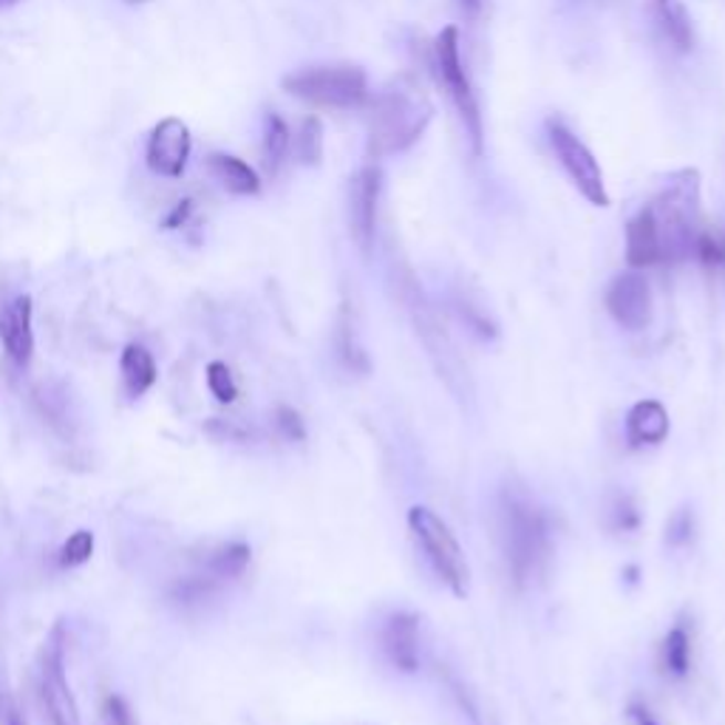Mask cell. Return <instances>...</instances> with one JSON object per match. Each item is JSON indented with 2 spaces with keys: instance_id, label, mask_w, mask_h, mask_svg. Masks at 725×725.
Masks as SVG:
<instances>
[{
  "instance_id": "cell-1",
  "label": "cell",
  "mask_w": 725,
  "mask_h": 725,
  "mask_svg": "<svg viewBox=\"0 0 725 725\" xmlns=\"http://www.w3.org/2000/svg\"><path fill=\"white\" fill-rule=\"evenodd\" d=\"M431 116H434V105L428 103L423 89L417 83H408V80H397L372 105L369 156L380 159V156L400 154V151L411 148L425 134Z\"/></svg>"
},
{
  "instance_id": "cell-2",
  "label": "cell",
  "mask_w": 725,
  "mask_h": 725,
  "mask_svg": "<svg viewBox=\"0 0 725 725\" xmlns=\"http://www.w3.org/2000/svg\"><path fill=\"white\" fill-rule=\"evenodd\" d=\"M661 245V263L683 261L694 252L700 236V176L697 170H677L669 176L657 199L646 205Z\"/></svg>"
},
{
  "instance_id": "cell-3",
  "label": "cell",
  "mask_w": 725,
  "mask_h": 725,
  "mask_svg": "<svg viewBox=\"0 0 725 725\" xmlns=\"http://www.w3.org/2000/svg\"><path fill=\"white\" fill-rule=\"evenodd\" d=\"M501 545L516 584H527L545 567L550 556V525L530 496L505 490L501 496Z\"/></svg>"
},
{
  "instance_id": "cell-4",
  "label": "cell",
  "mask_w": 725,
  "mask_h": 725,
  "mask_svg": "<svg viewBox=\"0 0 725 725\" xmlns=\"http://www.w3.org/2000/svg\"><path fill=\"white\" fill-rule=\"evenodd\" d=\"M281 85L318 108L352 111L369 100V74L360 65H309L287 74Z\"/></svg>"
},
{
  "instance_id": "cell-5",
  "label": "cell",
  "mask_w": 725,
  "mask_h": 725,
  "mask_svg": "<svg viewBox=\"0 0 725 725\" xmlns=\"http://www.w3.org/2000/svg\"><path fill=\"white\" fill-rule=\"evenodd\" d=\"M408 527L414 539L420 541V547H423L428 565L434 567V572L439 576V581H443L456 598L468 595L470 567L468 559H465V550L459 547L454 530L448 527V521L439 519L428 507L417 505L408 510Z\"/></svg>"
},
{
  "instance_id": "cell-6",
  "label": "cell",
  "mask_w": 725,
  "mask_h": 725,
  "mask_svg": "<svg viewBox=\"0 0 725 725\" xmlns=\"http://www.w3.org/2000/svg\"><path fill=\"white\" fill-rule=\"evenodd\" d=\"M434 71H437L439 83H443L445 94L450 96L456 114L463 120L465 134L470 139V148L474 154H481V142H485V134H481V114L479 103H476L474 85L468 80V71L463 65V52H459V29L445 27L443 32L434 40Z\"/></svg>"
},
{
  "instance_id": "cell-7",
  "label": "cell",
  "mask_w": 725,
  "mask_h": 725,
  "mask_svg": "<svg viewBox=\"0 0 725 725\" xmlns=\"http://www.w3.org/2000/svg\"><path fill=\"white\" fill-rule=\"evenodd\" d=\"M38 692L49 725H83L77 697L65 677V630L54 623L38 657Z\"/></svg>"
},
{
  "instance_id": "cell-8",
  "label": "cell",
  "mask_w": 725,
  "mask_h": 725,
  "mask_svg": "<svg viewBox=\"0 0 725 725\" xmlns=\"http://www.w3.org/2000/svg\"><path fill=\"white\" fill-rule=\"evenodd\" d=\"M547 139H550L556 159L565 167V174L570 176L578 193L590 205L610 207V193H607V185H603V170L598 165L595 154L587 148L584 142L578 139L561 120H547Z\"/></svg>"
},
{
  "instance_id": "cell-9",
  "label": "cell",
  "mask_w": 725,
  "mask_h": 725,
  "mask_svg": "<svg viewBox=\"0 0 725 725\" xmlns=\"http://www.w3.org/2000/svg\"><path fill=\"white\" fill-rule=\"evenodd\" d=\"M193 154V134L185 120L179 116H165L154 125L145 145V165L151 174L165 176V179H179L187 170V162Z\"/></svg>"
},
{
  "instance_id": "cell-10",
  "label": "cell",
  "mask_w": 725,
  "mask_h": 725,
  "mask_svg": "<svg viewBox=\"0 0 725 725\" xmlns=\"http://www.w3.org/2000/svg\"><path fill=\"white\" fill-rule=\"evenodd\" d=\"M607 312L618 327L641 332L652 321V289L641 272H621L607 289Z\"/></svg>"
},
{
  "instance_id": "cell-11",
  "label": "cell",
  "mask_w": 725,
  "mask_h": 725,
  "mask_svg": "<svg viewBox=\"0 0 725 725\" xmlns=\"http://www.w3.org/2000/svg\"><path fill=\"white\" fill-rule=\"evenodd\" d=\"M383 190V174L377 165L360 167L349 185V225L352 236L363 252L372 247L377 230V201Z\"/></svg>"
},
{
  "instance_id": "cell-12",
  "label": "cell",
  "mask_w": 725,
  "mask_h": 725,
  "mask_svg": "<svg viewBox=\"0 0 725 725\" xmlns=\"http://www.w3.org/2000/svg\"><path fill=\"white\" fill-rule=\"evenodd\" d=\"M34 303L29 296L0 301V343L18 369H27L34 358Z\"/></svg>"
},
{
  "instance_id": "cell-13",
  "label": "cell",
  "mask_w": 725,
  "mask_h": 725,
  "mask_svg": "<svg viewBox=\"0 0 725 725\" xmlns=\"http://www.w3.org/2000/svg\"><path fill=\"white\" fill-rule=\"evenodd\" d=\"M383 652L400 672H417L420 666V630L417 618L397 612L383 626Z\"/></svg>"
},
{
  "instance_id": "cell-14",
  "label": "cell",
  "mask_w": 725,
  "mask_h": 725,
  "mask_svg": "<svg viewBox=\"0 0 725 725\" xmlns=\"http://www.w3.org/2000/svg\"><path fill=\"white\" fill-rule=\"evenodd\" d=\"M207 167H210L213 179L232 196H256L261 190V176L256 174V167H250L238 156L216 151V154L207 156Z\"/></svg>"
},
{
  "instance_id": "cell-15",
  "label": "cell",
  "mask_w": 725,
  "mask_h": 725,
  "mask_svg": "<svg viewBox=\"0 0 725 725\" xmlns=\"http://www.w3.org/2000/svg\"><path fill=\"white\" fill-rule=\"evenodd\" d=\"M626 437L635 445H657L669 437V411L657 400H641L626 414Z\"/></svg>"
},
{
  "instance_id": "cell-16",
  "label": "cell",
  "mask_w": 725,
  "mask_h": 725,
  "mask_svg": "<svg viewBox=\"0 0 725 725\" xmlns=\"http://www.w3.org/2000/svg\"><path fill=\"white\" fill-rule=\"evenodd\" d=\"M626 261H630L632 270L661 263V245H657L655 225H652L646 207L626 225Z\"/></svg>"
},
{
  "instance_id": "cell-17",
  "label": "cell",
  "mask_w": 725,
  "mask_h": 725,
  "mask_svg": "<svg viewBox=\"0 0 725 725\" xmlns=\"http://www.w3.org/2000/svg\"><path fill=\"white\" fill-rule=\"evenodd\" d=\"M652 9H655V20L657 27H661L663 38H666L677 52H692L694 27L686 3H683V0H652Z\"/></svg>"
},
{
  "instance_id": "cell-18",
  "label": "cell",
  "mask_w": 725,
  "mask_h": 725,
  "mask_svg": "<svg viewBox=\"0 0 725 725\" xmlns=\"http://www.w3.org/2000/svg\"><path fill=\"white\" fill-rule=\"evenodd\" d=\"M120 372H123L125 394L131 400L142 397L151 385L156 383V360L142 343H128L120 358Z\"/></svg>"
},
{
  "instance_id": "cell-19",
  "label": "cell",
  "mask_w": 725,
  "mask_h": 725,
  "mask_svg": "<svg viewBox=\"0 0 725 725\" xmlns=\"http://www.w3.org/2000/svg\"><path fill=\"white\" fill-rule=\"evenodd\" d=\"M289 151H292V134L289 125L283 123V116L270 111L263 116V139H261V156H263V170L276 176L281 165L287 162Z\"/></svg>"
},
{
  "instance_id": "cell-20",
  "label": "cell",
  "mask_w": 725,
  "mask_h": 725,
  "mask_svg": "<svg viewBox=\"0 0 725 725\" xmlns=\"http://www.w3.org/2000/svg\"><path fill=\"white\" fill-rule=\"evenodd\" d=\"M250 556L252 552L245 541H232V545H225L213 552L210 561H207V570L216 578H238L250 565Z\"/></svg>"
},
{
  "instance_id": "cell-21",
  "label": "cell",
  "mask_w": 725,
  "mask_h": 725,
  "mask_svg": "<svg viewBox=\"0 0 725 725\" xmlns=\"http://www.w3.org/2000/svg\"><path fill=\"white\" fill-rule=\"evenodd\" d=\"M663 666L674 674V677H686L688 666H692V641L683 626H674L663 641Z\"/></svg>"
},
{
  "instance_id": "cell-22",
  "label": "cell",
  "mask_w": 725,
  "mask_h": 725,
  "mask_svg": "<svg viewBox=\"0 0 725 725\" xmlns=\"http://www.w3.org/2000/svg\"><path fill=\"white\" fill-rule=\"evenodd\" d=\"M296 156L301 165H321L323 159V123L318 116H307L296 136Z\"/></svg>"
},
{
  "instance_id": "cell-23",
  "label": "cell",
  "mask_w": 725,
  "mask_h": 725,
  "mask_svg": "<svg viewBox=\"0 0 725 725\" xmlns=\"http://www.w3.org/2000/svg\"><path fill=\"white\" fill-rule=\"evenodd\" d=\"M94 545L96 541H94V534H91V530H77V534H71L58 552L60 567L71 570V567L85 565V561L94 556Z\"/></svg>"
},
{
  "instance_id": "cell-24",
  "label": "cell",
  "mask_w": 725,
  "mask_h": 725,
  "mask_svg": "<svg viewBox=\"0 0 725 725\" xmlns=\"http://www.w3.org/2000/svg\"><path fill=\"white\" fill-rule=\"evenodd\" d=\"M694 256L703 267L717 270L725 267V236L717 230H700L697 241H694Z\"/></svg>"
},
{
  "instance_id": "cell-25",
  "label": "cell",
  "mask_w": 725,
  "mask_h": 725,
  "mask_svg": "<svg viewBox=\"0 0 725 725\" xmlns=\"http://www.w3.org/2000/svg\"><path fill=\"white\" fill-rule=\"evenodd\" d=\"M207 389H210L213 397L219 400V403H232V400L238 397L236 380H232V372L227 369V363L213 360L210 366H207Z\"/></svg>"
},
{
  "instance_id": "cell-26",
  "label": "cell",
  "mask_w": 725,
  "mask_h": 725,
  "mask_svg": "<svg viewBox=\"0 0 725 725\" xmlns=\"http://www.w3.org/2000/svg\"><path fill=\"white\" fill-rule=\"evenodd\" d=\"M278 428H281L283 437L296 439V443H301V439L307 437V428H303L301 414L292 408H278Z\"/></svg>"
},
{
  "instance_id": "cell-27",
  "label": "cell",
  "mask_w": 725,
  "mask_h": 725,
  "mask_svg": "<svg viewBox=\"0 0 725 725\" xmlns=\"http://www.w3.org/2000/svg\"><path fill=\"white\" fill-rule=\"evenodd\" d=\"M193 210H196L193 199H182L174 210L167 213V219L162 221V227H165V230H179V227H185L187 221H190Z\"/></svg>"
},
{
  "instance_id": "cell-28",
  "label": "cell",
  "mask_w": 725,
  "mask_h": 725,
  "mask_svg": "<svg viewBox=\"0 0 725 725\" xmlns=\"http://www.w3.org/2000/svg\"><path fill=\"white\" fill-rule=\"evenodd\" d=\"M459 9L465 12V18H476L481 9V0H459Z\"/></svg>"
},
{
  "instance_id": "cell-29",
  "label": "cell",
  "mask_w": 725,
  "mask_h": 725,
  "mask_svg": "<svg viewBox=\"0 0 725 725\" xmlns=\"http://www.w3.org/2000/svg\"><path fill=\"white\" fill-rule=\"evenodd\" d=\"M632 717L638 719V725H657L655 719H652V714L646 712V708H632Z\"/></svg>"
},
{
  "instance_id": "cell-30",
  "label": "cell",
  "mask_w": 725,
  "mask_h": 725,
  "mask_svg": "<svg viewBox=\"0 0 725 725\" xmlns=\"http://www.w3.org/2000/svg\"><path fill=\"white\" fill-rule=\"evenodd\" d=\"M9 725H27L23 719H20L18 712H9Z\"/></svg>"
},
{
  "instance_id": "cell-31",
  "label": "cell",
  "mask_w": 725,
  "mask_h": 725,
  "mask_svg": "<svg viewBox=\"0 0 725 725\" xmlns=\"http://www.w3.org/2000/svg\"><path fill=\"white\" fill-rule=\"evenodd\" d=\"M14 3H18V0H0V9H9L14 7Z\"/></svg>"
},
{
  "instance_id": "cell-32",
  "label": "cell",
  "mask_w": 725,
  "mask_h": 725,
  "mask_svg": "<svg viewBox=\"0 0 725 725\" xmlns=\"http://www.w3.org/2000/svg\"><path fill=\"white\" fill-rule=\"evenodd\" d=\"M131 3H148V0H131Z\"/></svg>"
}]
</instances>
